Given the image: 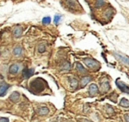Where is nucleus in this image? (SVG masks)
Wrapping results in <instances>:
<instances>
[{
    "mask_svg": "<svg viewBox=\"0 0 129 122\" xmlns=\"http://www.w3.org/2000/svg\"><path fill=\"white\" fill-rule=\"evenodd\" d=\"M120 106L124 108H128L129 107V101L125 98H122L121 101H120Z\"/></svg>",
    "mask_w": 129,
    "mask_h": 122,
    "instance_id": "16",
    "label": "nucleus"
},
{
    "mask_svg": "<svg viewBox=\"0 0 129 122\" xmlns=\"http://www.w3.org/2000/svg\"><path fill=\"white\" fill-rule=\"evenodd\" d=\"M45 50H46V47H45L44 44H41L38 46V51L40 52V53H43V52L45 51Z\"/></svg>",
    "mask_w": 129,
    "mask_h": 122,
    "instance_id": "20",
    "label": "nucleus"
},
{
    "mask_svg": "<svg viewBox=\"0 0 129 122\" xmlns=\"http://www.w3.org/2000/svg\"><path fill=\"white\" fill-rule=\"evenodd\" d=\"M35 69L34 68H25L22 72V76H23L24 79H28L29 77L34 74Z\"/></svg>",
    "mask_w": 129,
    "mask_h": 122,
    "instance_id": "6",
    "label": "nucleus"
},
{
    "mask_svg": "<svg viewBox=\"0 0 129 122\" xmlns=\"http://www.w3.org/2000/svg\"><path fill=\"white\" fill-rule=\"evenodd\" d=\"M100 89H101V92H102L103 94L107 93V92L109 91V89H110V82H109V81H104V82L101 83Z\"/></svg>",
    "mask_w": 129,
    "mask_h": 122,
    "instance_id": "7",
    "label": "nucleus"
},
{
    "mask_svg": "<svg viewBox=\"0 0 129 122\" xmlns=\"http://www.w3.org/2000/svg\"><path fill=\"white\" fill-rule=\"evenodd\" d=\"M0 122H9V119L7 118H0Z\"/></svg>",
    "mask_w": 129,
    "mask_h": 122,
    "instance_id": "23",
    "label": "nucleus"
},
{
    "mask_svg": "<svg viewBox=\"0 0 129 122\" xmlns=\"http://www.w3.org/2000/svg\"><path fill=\"white\" fill-rule=\"evenodd\" d=\"M92 80L91 76H83L82 78L81 79V88H84L88 82H90Z\"/></svg>",
    "mask_w": 129,
    "mask_h": 122,
    "instance_id": "8",
    "label": "nucleus"
},
{
    "mask_svg": "<svg viewBox=\"0 0 129 122\" xmlns=\"http://www.w3.org/2000/svg\"><path fill=\"white\" fill-rule=\"evenodd\" d=\"M104 1H96V2L95 3V7H97V8H99V7H102L103 6H104Z\"/></svg>",
    "mask_w": 129,
    "mask_h": 122,
    "instance_id": "21",
    "label": "nucleus"
},
{
    "mask_svg": "<svg viewBox=\"0 0 129 122\" xmlns=\"http://www.w3.org/2000/svg\"><path fill=\"white\" fill-rule=\"evenodd\" d=\"M22 53V48L20 46H16L13 50V54L15 56H20Z\"/></svg>",
    "mask_w": 129,
    "mask_h": 122,
    "instance_id": "17",
    "label": "nucleus"
},
{
    "mask_svg": "<svg viewBox=\"0 0 129 122\" xmlns=\"http://www.w3.org/2000/svg\"><path fill=\"white\" fill-rule=\"evenodd\" d=\"M76 69H77L78 72L81 73V74H87V72H88L87 69L84 68V67H83L81 63H79V62L76 63Z\"/></svg>",
    "mask_w": 129,
    "mask_h": 122,
    "instance_id": "15",
    "label": "nucleus"
},
{
    "mask_svg": "<svg viewBox=\"0 0 129 122\" xmlns=\"http://www.w3.org/2000/svg\"><path fill=\"white\" fill-rule=\"evenodd\" d=\"M83 122H92L91 120H88V119H83Z\"/></svg>",
    "mask_w": 129,
    "mask_h": 122,
    "instance_id": "25",
    "label": "nucleus"
},
{
    "mask_svg": "<svg viewBox=\"0 0 129 122\" xmlns=\"http://www.w3.org/2000/svg\"><path fill=\"white\" fill-rule=\"evenodd\" d=\"M99 89H98V87L96 86L95 84H91L88 88V94L91 97H95L96 94H98Z\"/></svg>",
    "mask_w": 129,
    "mask_h": 122,
    "instance_id": "5",
    "label": "nucleus"
},
{
    "mask_svg": "<svg viewBox=\"0 0 129 122\" xmlns=\"http://www.w3.org/2000/svg\"><path fill=\"white\" fill-rule=\"evenodd\" d=\"M125 119L126 122H129V114H125Z\"/></svg>",
    "mask_w": 129,
    "mask_h": 122,
    "instance_id": "24",
    "label": "nucleus"
},
{
    "mask_svg": "<svg viewBox=\"0 0 129 122\" xmlns=\"http://www.w3.org/2000/svg\"><path fill=\"white\" fill-rule=\"evenodd\" d=\"M70 67H71V66H70V63H69V62H64V65L61 67V68L64 71H69L70 70Z\"/></svg>",
    "mask_w": 129,
    "mask_h": 122,
    "instance_id": "18",
    "label": "nucleus"
},
{
    "mask_svg": "<svg viewBox=\"0 0 129 122\" xmlns=\"http://www.w3.org/2000/svg\"><path fill=\"white\" fill-rule=\"evenodd\" d=\"M21 35H22V27L18 26V27H15L14 30H13V36H14V37L19 38L21 36Z\"/></svg>",
    "mask_w": 129,
    "mask_h": 122,
    "instance_id": "14",
    "label": "nucleus"
},
{
    "mask_svg": "<svg viewBox=\"0 0 129 122\" xmlns=\"http://www.w3.org/2000/svg\"><path fill=\"white\" fill-rule=\"evenodd\" d=\"M49 109L47 107H44V106H43V107H39L37 109V113L38 115H40V116H44V115H47L49 113Z\"/></svg>",
    "mask_w": 129,
    "mask_h": 122,
    "instance_id": "13",
    "label": "nucleus"
},
{
    "mask_svg": "<svg viewBox=\"0 0 129 122\" xmlns=\"http://www.w3.org/2000/svg\"><path fill=\"white\" fill-rule=\"evenodd\" d=\"M8 88H9V85L6 84V83H3V84L0 85V97H3V96L6 95Z\"/></svg>",
    "mask_w": 129,
    "mask_h": 122,
    "instance_id": "11",
    "label": "nucleus"
},
{
    "mask_svg": "<svg viewBox=\"0 0 129 122\" xmlns=\"http://www.w3.org/2000/svg\"><path fill=\"white\" fill-rule=\"evenodd\" d=\"M116 84H117V86L118 87V88H119L122 92H124V93H126V94H129V87L127 86L126 84H125L123 81H119V80H117Z\"/></svg>",
    "mask_w": 129,
    "mask_h": 122,
    "instance_id": "4",
    "label": "nucleus"
},
{
    "mask_svg": "<svg viewBox=\"0 0 129 122\" xmlns=\"http://www.w3.org/2000/svg\"><path fill=\"white\" fill-rule=\"evenodd\" d=\"M113 55H114L115 57H116V58H118L121 63H123L124 65L129 67V57L124 55V54L118 53V52H113Z\"/></svg>",
    "mask_w": 129,
    "mask_h": 122,
    "instance_id": "3",
    "label": "nucleus"
},
{
    "mask_svg": "<svg viewBox=\"0 0 129 122\" xmlns=\"http://www.w3.org/2000/svg\"><path fill=\"white\" fill-rule=\"evenodd\" d=\"M60 19H61L60 15H56V16L54 17V22H55L56 24H58L59 21H60Z\"/></svg>",
    "mask_w": 129,
    "mask_h": 122,
    "instance_id": "22",
    "label": "nucleus"
},
{
    "mask_svg": "<svg viewBox=\"0 0 129 122\" xmlns=\"http://www.w3.org/2000/svg\"><path fill=\"white\" fill-rule=\"evenodd\" d=\"M20 97V93H19V92H17V91H14L13 93L11 94V96H10V100H11L12 102H13V103H16V102H18V101H19Z\"/></svg>",
    "mask_w": 129,
    "mask_h": 122,
    "instance_id": "12",
    "label": "nucleus"
},
{
    "mask_svg": "<svg viewBox=\"0 0 129 122\" xmlns=\"http://www.w3.org/2000/svg\"><path fill=\"white\" fill-rule=\"evenodd\" d=\"M50 21H51V19H50V17H44V18L43 19V24H44V25L50 24Z\"/></svg>",
    "mask_w": 129,
    "mask_h": 122,
    "instance_id": "19",
    "label": "nucleus"
},
{
    "mask_svg": "<svg viewBox=\"0 0 129 122\" xmlns=\"http://www.w3.org/2000/svg\"><path fill=\"white\" fill-rule=\"evenodd\" d=\"M69 82H70V86L74 89H77L78 86H79V81H77L76 78L74 77H69Z\"/></svg>",
    "mask_w": 129,
    "mask_h": 122,
    "instance_id": "9",
    "label": "nucleus"
},
{
    "mask_svg": "<svg viewBox=\"0 0 129 122\" xmlns=\"http://www.w3.org/2000/svg\"><path fill=\"white\" fill-rule=\"evenodd\" d=\"M19 70H20V66L18 64H13L9 68V73L12 74H15L19 72Z\"/></svg>",
    "mask_w": 129,
    "mask_h": 122,
    "instance_id": "10",
    "label": "nucleus"
},
{
    "mask_svg": "<svg viewBox=\"0 0 129 122\" xmlns=\"http://www.w3.org/2000/svg\"><path fill=\"white\" fill-rule=\"evenodd\" d=\"M83 61H84V63L86 64L87 67L92 71H98L101 67L100 63H99L98 61L95 60V59H93V58L88 57V58L83 59Z\"/></svg>",
    "mask_w": 129,
    "mask_h": 122,
    "instance_id": "2",
    "label": "nucleus"
},
{
    "mask_svg": "<svg viewBox=\"0 0 129 122\" xmlns=\"http://www.w3.org/2000/svg\"><path fill=\"white\" fill-rule=\"evenodd\" d=\"M45 81L41 78H37V79L34 80L33 81L30 82L29 85V88L30 91L34 94H39L42 91L45 89Z\"/></svg>",
    "mask_w": 129,
    "mask_h": 122,
    "instance_id": "1",
    "label": "nucleus"
}]
</instances>
